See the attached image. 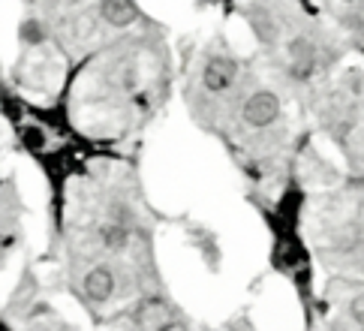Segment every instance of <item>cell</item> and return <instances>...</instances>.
Wrapping results in <instances>:
<instances>
[{
	"label": "cell",
	"mask_w": 364,
	"mask_h": 331,
	"mask_svg": "<svg viewBox=\"0 0 364 331\" xmlns=\"http://www.w3.org/2000/svg\"><path fill=\"white\" fill-rule=\"evenodd\" d=\"M280 115H283V100L277 90H271V88H256L241 103V124L247 130L274 127L280 121Z\"/></svg>",
	"instance_id": "cell-1"
},
{
	"label": "cell",
	"mask_w": 364,
	"mask_h": 331,
	"mask_svg": "<svg viewBox=\"0 0 364 331\" xmlns=\"http://www.w3.org/2000/svg\"><path fill=\"white\" fill-rule=\"evenodd\" d=\"M238 75H241V63L235 55H229V51H211L202 66V88L211 97H223L238 85Z\"/></svg>",
	"instance_id": "cell-2"
},
{
	"label": "cell",
	"mask_w": 364,
	"mask_h": 331,
	"mask_svg": "<svg viewBox=\"0 0 364 331\" xmlns=\"http://www.w3.org/2000/svg\"><path fill=\"white\" fill-rule=\"evenodd\" d=\"M79 289L87 304H106L118 293V274H114L109 265H94V268H87L82 274Z\"/></svg>",
	"instance_id": "cell-3"
},
{
	"label": "cell",
	"mask_w": 364,
	"mask_h": 331,
	"mask_svg": "<svg viewBox=\"0 0 364 331\" xmlns=\"http://www.w3.org/2000/svg\"><path fill=\"white\" fill-rule=\"evenodd\" d=\"M97 238L106 250L121 253V250H127L129 244H133V223H129V217H124V214H114V217L102 220L97 226Z\"/></svg>",
	"instance_id": "cell-4"
},
{
	"label": "cell",
	"mask_w": 364,
	"mask_h": 331,
	"mask_svg": "<svg viewBox=\"0 0 364 331\" xmlns=\"http://www.w3.org/2000/svg\"><path fill=\"white\" fill-rule=\"evenodd\" d=\"M97 16L109 24V28H129V24L141 21V9L136 0H100Z\"/></svg>",
	"instance_id": "cell-5"
},
{
	"label": "cell",
	"mask_w": 364,
	"mask_h": 331,
	"mask_svg": "<svg viewBox=\"0 0 364 331\" xmlns=\"http://www.w3.org/2000/svg\"><path fill=\"white\" fill-rule=\"evenodd\" d=\"M349 316H353V322L349 325H361L364 328V295H358L353 304H349Z\"/></svg>",
	"instance_id": "cell-6"
},
{
	"label": "cell",
	"mask_w": 364,
	"mask_h": 331,
	"mask_svg": "<svg viewBox=\"0 0 364 331\" xmlns=\"http://www.w3.org/2000/svg\"><path fill=\"white\" fill-rule=\"evenodd\" d=\"M21 36L28 39V43H40V39H43L46 33H43V28H40V24H36V21H28V24H24V28H21Z\"/></svg>",
	"instance_id": "cell-7"
}]
</instances>
